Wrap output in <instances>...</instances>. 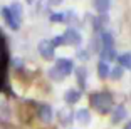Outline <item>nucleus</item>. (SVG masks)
<instances>
[{
    "instance_id": "nucleus-21",
    "label": "nucleus",
    "mask_w": 131,
    "mask_h": 129,
    "mask_svg": "<svg viewBox=\"0 0 131 129\" xmlns=\"http://www.w3.org/2000/svg\"><path fill=\"white\" fill-rule=\"evenodd\" d=\"M64 14H50V22H54V24H62L64 22Z\"/></svg>"
},
{
    "instance_id": "nucleus-19",
    "label": "nucleus",
    "mask_w": 131,
    "mask_h": 129,
    "mask_svg": "<svg viewBox=\"0 0 131 129\" xmlns=\"http://www.w3.org/2000/svg\"><path fill=\"white\" fill-rule=\"evenodd\" d=\"M123 69L119 67V65H116L114 69H109V77H111L113 80H119L121 77H123Z\"/></svg>"
},
{
    "instance_id": "nucleus-12",
    "label": "nucleus",
    "mask_w": 131,
    "mask_h": 129,
    "mask_svg": "<svg viewBox=\"0 0 131 129\" xmlns=\"http://www.w3.org/2000/svg\"><path fill=\"white\" fill-rule=\"evenodd\" d=\"M99 55H101V61L106 62V64H108L109 61H114V59H118V54H116L114 49H101V50H99Z\"/></svg>"
},
{
    "instance_id": "nucleus-9",
    "label": "nucleus",
    "mask_w": 131,
    "mask_h": 129,
    "mask_svg": "<svg viewBox=\"0 0 131 129\" xmlns=\"http://www.w3.org/2000/svg\"><path fill=\"white\" fill-rule=\"evenodd\" d=\"M99 40H101V49H114V37L111 32H101L99 34Z\"/></svg>"
},
{
    "instance_id": "nucleus-16",
    "label": "nucleus",
    "mask_w": 131,
    "mask_h": 129,
    "mask_svg": "<svg viewBox=\"0 0 131 129\" xmlns=\"http://www.w3.org/2000/svg\"><path fill=\"white\" fill-rule=\"evenodd\" d=\"M97 76H99V79H108L109 77V65L106 62L103 61L97 62Z\"/></svg>"
},
{
    "instance_id": "nucleus-23",
    "label": "nucleus",
    "mask_w": 131,
    "mask_h": 129,
    "mask_svg": "<svg viewBox=\"0 0 131 129\" xmlns=\"http://www.w3.org/2000/svg\"><path fill=\"white\" fill-rule=\"evenodd\" d=\"M77 57H79L81 61H88L89 59V52L88 50H79V52H77Z\"/></svg>"
},
{
    "instance_id": "nucleus-25",
    "label": "nucleus",
    "mask_w": 131,
    "mask_h": 129,
    "mask_svg": "<svg viewBox=\"0 0 131 129\" xmlns=\"http://www.w3.org/2000/svg\"><path fill=\"white\" fill-rule=\"evenodd\" d=\"M27 2H29V5H32V7H35V8L40 5V0H27Z\"/></svg>"
},
{
    "instance_id": "nucleus-13",
    "label": "nucleus",
    "mask_w": 131,
    "mask_h": 129,
    "mask_svg": "<svg viewBox=\"0 0 131 129\" xmlns=\"http://www.w3.org/2000/svg\"><path fill=\"white\" fill-rule=\"evenodd\" d=\"M76 121L79 122V124H89V121H91V112H89L88 109H79L76 111Z\"/></svg>"
},
{
    "instance_id": "nucleus-3",
    "label": "nucleus",
    "mask_w": 131,
    "mask_h": 129,
    "mask_svg": "<svg viewBox=\"0 0 131 129\" xmlns=\"http://www.w3.org/2000/svg\"><path fill=\"white\" fill-rule=\"evenodd\" d=\"M62 39H64V44H66V45H81V42H82L81 32L76 30V29H72V27H69V29L64 32Z\"/></svg>"
},
{
    "instance_id": "nucleus-26",
    "label": "nucleus",
    "mask_w": 131,
    "mask_h": 129,
    "mask_svg": "<svg viewBox=\"0 0 131 129\" xmlns=\"http://www.w3.org/2000/svg\"><path fill=\"white\" fill-rule=\"evenodd\" d=\"M123 129H131V121H129V122H128V124H126V126H124V127H123Z\"/></svg>"
},
{
    "instance_id": "nucleus-7",
    "label": "nucleus",
    "mask_w": 131,
    "mask_h": 129,
    "mask_svg": "<svg viewBox=\"0 0 131 129\" xmlns=\"http://www.w3.org/2000/svg\"><path fill=\"white\" fill-rule=\"evenodd\" d=\"M124 118H126V107H124L123 104H118V106H114L111 109V121L114 122V124L121 122Z\"/></svg>"
},
{
    "instance_id": "nucleus-17",
    "label": "nucleus",
    "mask_w": 131,
    "mask_h": 129,
    "mask_svg": "<svg viewBox=\"0 0 131 129\" xmlns=\"http://www.w3.org/2000/svg\"><path fill=\"white\" fill-rule=\"evenodd\" d=\"M8 10H10V14L15 17L19 22H22V5H20L19 2H14V4L8 7Z\"/></svg>"
},
{
    "instance_id": "nucleus-24",
    "label": "nucleus",
    "mask_w": 131,
    "mask_h": 129,
    "mask_svg": "<svg viewBox=\"0 0 131 129\" xmlns=\"http://www.w3.org/2000/svg\"><path fill=\"white\" fill-rule=\"evenodd\" d=\"M49 2V5H52V7H56V5H61L64 0H47Z\"/></svg>"
},
{
    "instance_id": "nucleus-8",
    "label": "nucleus",
    "mask_w": 131,
    "mask_h": 129,
    "mask_svg": "<svg viewBox=\"0 0 131 129\" xmlns=\"http://www.w3.org/2000/svg\"><path fill=\"white\" fill-rule=\"evenodd\" d=\"M57 116H59V122H61L62 126H71V122L74 121V112L69 107H62L57 112Z\"/></svg>"
},
{
    "instance_id": "nucleus-4",
    "label": "nucleus",
    "mask_w": 131,
    "mask_h": 129,
    "mask_svg": "<svg viewBox=\"0 0 131 129\" xmlns=\"http://www.w3.org/2000/svg\"><path fill=\"white\" fill-rule=\"evenodd\" d=\"M54 67L66 77V76H69V74L74 71V62L71 61V59H67V57H59V59H56V65Z\"/></svg>"
},
{
    "instance_id": "nucleus-22",
    "label": "nucleus",
    "mask_w": 131,
    "mask_h": 129,
    "mask_svg": "<svg viewBox=\"0 0 131 129\" xmlns=\"http://www.w3.org/2000/svg\"><path fill=\"white\" fill-rule=\"evenodd\" d=\"M50 42H52V45H54V47L66 45V44H64V39H62V35H57V37H54V39H52Z\"/></svg>"
},
{
    "instance_id": "nucleus-20",
    "label": "nucleus",
    "mask_w": 131,
    "mask_h": 129,
    "mask_svg": "<svg viewBox=\"0 0 131 129\" xmlns=\"http://www.w3.org/2000/svg\"><path fill=\"white\" fill-rule=\"evenodd\" d=\"M49 77H50L52 80H57V82L64 79V76H62V74L59 72V71H57L56 67H50V69H49Z\"/></svg>"
},
{
    "instance_id": "nucleus-1",
    "label": "nucleus",
    "mask_w": 131,
    "mask_h": 129,
    "mask_svg": "<svg viewBox=\"0 0 131 129\" xmlns=\"http://www.w3.org/2000/svg\"><path fill=\"white\" fill-rule=\"evenodd\" d=\"M91 106L99 114H108L113 109V96L109 92H94L91 94Z\"/></svg>"
},
{
    "instance_id": "nucleus-6",
    "label": "nucleus",
    "mask_w": 131,
    "mask_h": 129,
    "mask_svg": "<svg viewBox=\"0 0 131 129\" xmlns=\"http://www.w3.org/2000/svg\"><path fill=\"white\" fill-rule=\"evenodd\" d=\"M37 116L42 122L49 124V122H52V119H54V111H52V107H50L49 104H42V106L39 107Z\"/></svg>"
},
{
    "instance_id": "nucleus-18",
    "label": "nucleus",
    "mask_w": 131,
    "mask_h": 129,
    "mask_svg": "<svg viewBox=\"0 0 131 129\" xmlns=\"http://www.w3.org/2000/svg\"><path fill=\"white\" fill-rule=\"evenodd\" d=\"M86 76H88L86 69H84V67H77V71H76V77H77V82H79L81 89H86Z\"/></svg>"
},
{
    "instance_id": "nucleus-11",
    "label": "nucleus",
    "mask_w": 131,
    "mask_h": 129,
    "mask_svg": "<svg viewBox=\"0 0 131 129\" xmlns=\"http://www.w3.org/2000/svg\"><path fill=\"white\" fill-rule=\"evenodd\" d=\"M93 5L97 10V14L103 15V14H108L109 12V8H111V0H94Z\"/></svg>"
},
{
    "instance_id": "nucleus-2",
    "label": "nucleus",
    "mask_w": 131,
    "mask_h": 129,
    "mask_svg": "<svg viewBox=\"0 0 131 129\" xmlns=\"http://www.w3.org/2000/svg\"><path fill=\"white\" fill-rule=\"evenodd\" d=\"M37 50H39V54H40L46 61H52V59L56 57V47L52 45V42L47 40V39H44V40L39 42Z\"/></svg>"
},
{
    "instance_id": "nucleus-10",
    "label": "nucleus",
    "mask_w": 131,
    "mask_h": 129,
    "mask_svg": "<svg viewBox=\"0 0 131 129\" xmlns=\"http://www.w3.org/2000/svg\"><path fill=\"white\" fill-rule=\"evenodd\" d=\"M64 99L67 104H76L79 102V99H81V91L79 89H67L64 94Z\"/></svg>"
},
{
    "instance_id": "nucleus-15",
    "label": "nucleus",
    "mask_w": 131,
    "mask_h": 129,
    "mask_svg": "<svg viewBox=\"0 0 131 129\" xmlns=\"http://www.w3.org/2000/svg\"><path fill=\"white\" fill-rule=\"evenodd\" d=\"M116 61L119 62L121 69H131V54L129 52H124V54H121V55H118Z\"/></svg>"
},
{
    "instance_id": "nucleus-5",
    "label": "nucleus",
    "mask_w": 131,
    "mask_h": 129,
    "mask_svg": "<svg viewBox=\"0 0 131 129\" xmlns=\"http://www.w3.org/2000/svg\"><path fill=\"white\" fill-rule=\"evenodd\" d=\"M0 14H2V17H4L5 24H7L8 29H12V30H19V27H20V22L15 19V17L10 14V10H8V7H4L2 10H0Z\"/></svg>"
},
{
    "instance_id": "nucleus-14",
    "label": "nucleus",
    "mask_w": 131,
    "mask_h": 129,
    "mask_svg": "<svg viewBox=\"0 0 131 129\" xmlns=\"http://www.w3.org/2000/svg\"><path fill=\"white\" fill-rule=\"evenodd\" d=\"M109 22V17H108V14H103V15H97L96 19H94V30L96 32H103V29H104V25Z\"/></svg>"
}]
</instances>
